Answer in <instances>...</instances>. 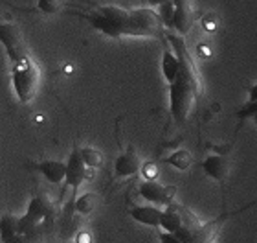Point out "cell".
Wrapping results in <instances>:
<instances>
[{"label":"cell","instance_id":"6da1fadb","mask_svg":"<svg viewBox=\"0 0 257 243\" xmlns=\"http://www.w3.org/2000/svg\"><path fill=\"white\" fill-rule=\"evenodd\" d=\"M200 92H202V85L195 83L184 74H180L177 81H173L169 85V113L177 124H184L188 120Z\"/></svg>","mask_w":257,"mask_h":243},{"label":"cell","instance_id":"7a4b0ae2","mask_svg":"<svg viewBox=\"0 0 257 243\" xmlns=\"http://www.w3.org/2000/svg\"><path fill=\"white\" fill-rule=\"evenodd\" d=\"M11 83L15 96L21 103H30L35 100L41 87V68L33 61L32 55L24 57L19 63H13L11 68Z\"/></svg>","mask_w":257,"mask_h":243},{"label":"cell","instance_id":"3957f363","mask_svg":"<svg viewBox=\"0 0 257 243\" xmlns=\"http://www.w3.org/2000/svg\"><path fill=\"white\" fill-rule=\"evenodd\" d=\"M128 11L131 10H125L121 6H99L86 19L92 24V28H96L103 35L119 39L127 37Z\"/></svg>","mask_w":257,"mask_h":243},{"label":"cell","instance_id":"277c9868","mask_svg":"<svg viewBox=\"0 0 257 243\" xmlns=\"http://www.w3.org/2000/svg\"><path fill=\"white\" fill-rule=\"evenodd\" d=\"M162 30L164 22L153 8H136L128 11L127 37H158Z\"/></svg>","mask_w":257,"mask_h":243},{"label":"cell","instance_id":"5b68a950","mask_svg":"<svg viewBox=\"0 0 257 243\" xmlns=\"http://www.w3.org/2000/svg\"><path fill=\"white\" fill-rule=\"evenodd\" d=\"M0 43L4 46L11 63H19L30 55L21 28L13 22H0Z\"/></svg>","mask_w":257,"mask_h":243},{"label":"cell","instance_id":"8992f818","mask_svg":"<svg viewBox=\"0 0 257 243\" xmlns=\"http://www.w3.org/2000/svg\"><path fill=\"white\" fill-rule=\"evenodd\" d=\"M94 168H88L83 160V155H81V147H74L72 153H70L68 160H66V177H64V186L70 190H77L81 188V184L85 181H90L94 179Z\"/></svg>","mask_w":257,"mask_h":243},{"label":"cell","instance_id":"52a82bcc","mask_svg":"<svg viewBox=\"0 0 257 243\" xmlns=\"http://www.w3.org/2000/svg\"><path fill=\"white\" fill-rule=\"evenodd\" d=\"M138 192L147 203L156 206L171 205V203H175V197H177L175 186H166V184L158 183L156 179H145L144 183H140Z\"/></svg>","mask_w":257,"mask_h":243},{"label":"cell","instance_id":"ba28073f","mask_svg":"<svg viewBox=\"0 0 257 243\" xmlns=\"http://www.w3.org/2000/svg\"><path fill=\"white\" fill-rule=\"evenodd\" d=\"M142 172V160L133 146H128L114 162V175L118 179L133 177L136 173Z\"/></svg>","mask_w":257,"mask_h":243},{"label":"cell","instance_id":"9c48e42d","mask_svg":"<svg viewBox=\"0 0 257 243\" xmlns=\"http://www.w3.org/2000/svg\"><path fill=\"white\" fill-rule=\"evenodd\" d=\"M175 4V17H173V28L180 35L191 30L195 22V11H193V0H173Z\"/></svg>","mask_w":257,"mask_h":243},{"label":"cell","instance_id":"30bf717a","mask_svg":"<svg viewBox=\"0 0 257 243\" xmlns=\"http://www.w3.org/2000/svg\"><path fill=\"white\" fill-rule=\"evenodd\" d=\"M128 216L133 217L134 221L142 223V225H147V227H160L162 216H164V208L156 205H142V206H134L128 210Z\"/></svg>","mask_w":257,"mask_h":243},{"label":"cell","instance_id":"8fae6325","mask_svg":"<svg viewBox=\"0 0 257 243\" xmlns=\"http://www.w3.org/2000/svg\"><path fill=\"white\" fill-rule=\"evenodd\" d=\"M202 170L209 179L222 183V181H226L228 173H230V160L224 155H217V153L208 155L202 162Z\"/></svg>","mask_w":257,"mask_h":243},{"label":"cell","instance_id":"7c38bea8","mask_svg":"<svg viewBox=\"0 0 257 243\" xmlns=\"http://www.w3.org/2000/svg\"><path fill=\"white\" fill-rule=\"evenodd\" d=\"M35 170L41 172L46 181L50 184H61L64 183V177H66V162L61 160H41L35 164Z\"/></svg>","mask_w":257,"mask_h":243},{"label":"cell","instance_id":"4fadbf2b","mask_svg":"<svg viewBox=\"0 0 257 243\" xmlns=\"http://www.w3.org/2000/svg\"><path fill=\"white\" fill-rule=\"evenodd\" d=\"M228 217H230V214H222V216H219L217 219H213V221L206 223V225H200V228L189 238V243H213L220 225H222V221L228 219Z\"/></svg>","mask_w":257,"mask_h":243},{"label":"cell","instance_id":"5bb4252c","mask_svg":"<svg viewBox=\"0 0 257 243\" xmlns=\"http://www.w3.org/2000/svg\"><path fill=\"white\" fill-rule=\"evenodd\" d=\"M162 74H164L167 85H171L173 81H177V77L180 76V61L171 46H166L164 54H162Z\"/></svg>","mask_w":257,"mask_h":243},{"label":"cell","instance_id":"9a60e30c","mask_svg":"<svg viewBox=\"0 0 257 243\" xmlns=\"http://www.w3.org/2000/svg\"><path fill=\"white\" fill-rule=\"evenodd\" d=\"M97 194L94 192H85V194H81L77 199L74 201V210L75 214H79V216H90L92 212L96 210L97 206Z\"/></svg>","mask_w":257,"mask_h":243},{"label":"cell","instance_id":"2e32d148","mask_svg":"<svg viewBox=\"0 0 257 243\" xmlns=\"http://www.w3.org/2000/svg\"><path fill=\"white\" fill-rule=\"evenodd\" d=\"M166 162L175 170H178V172H188L189 168L193 166V155L188 149H177L166 158Z\"/></svg>","mask_w":257,"mask_h":243},{"label":"cell","instance_id":"e0dca14e","mask_svg":"<svg viewBox=\"0 0 257 243\" xmlns=\"http://www.w3.org/2000/svg\"><path fill=\"white\" fill-rule=\"evenodd\" d=\"M81 155H83V160H85V164L88 168H94V170H97V168H101L103 164V153L99 151V149H96V147H81Z\"/></svg>","mask_w":257,"mask_h":243},{"label":"cell","instance_id":"ac0fdd59","mask_svg":"<svg viewBox=\"0 0 257 243\" xmlns=\"http://www.w3.org/2000/svg\"><path fill=\"white\" fill-rule=\"evenodd\" d=\"M158 15H160L164 28H173V17H175V4L173 0H167L162 6H158Z\"/></svg>","mask_w":257,"mask_h":243},{"label":"cell","instance_id":"d6986e66","mask_svg":"<svg viewBox=\"0 0 257 243\" xmlns=\"http://www.w3.org/2000/svg\"><path fill=\"white\" fill-rule=\"evenodd\" d=\"M63 0H37L39 11H43L44 15H57L63 10Z\"/></svg>","mask_w":257,"mask_h":243},{"label":"cell","instance_id":"ffe728a7","mask_svg":"<svg viewBox=\"0 0 257 243\" xmlns=\"http://www.w3.org/2000/svg\"><path fill=\"white\" fill-rule=\"evenodd\" d=\"M160 243H188L184 238H180L178 234L173 232H162L160 234Z\"/></svg>","mask_w":257,"mask_h":243},{"label":"cell","instance_id":"44dd1931","mask_svg":"<svg viewBox=\"0 0 257 243\" xmlns=\"http://www.w3.org/2000/svg\"><path fill=\"white\" fill-rule=\"evenodd\" d=\"M142 172H144L145 179H156V166L155 164H145V166H142Z\"/></svg>","mask_w":257,"mask_h":243},{"label":"cell","instance_id":"7402d4cb","mask_svg":"<svg viewBox=\"0 0 257 243\" xmlns=\"http://www.w3.org/2000/svg\"><path fill=\"white\" fill-rule=\"evenodd\" d=\"M257 102V83L248 87V102L246 103H253Z\"/></svg>","mask_w":257,"mask_h":243},{"label":"cell","instance_id":"603a6c76","mask_svg":"<svg viewBox=\"0 0 257 243\" xmlns=\"http://www.w3.org/2000/svg\"><path fill=\"white\" fill-rule=\"evenodd\" d=\"M77 243H92V239H90V234H86V232H81V234H77Z\"/></svg>","mask_w":257,"mask_h":243},{"label":"cell","instance_id":"cb8c5ba5","mask_svg":"<svg viewBox=\"0 0 257 243\" xmlns=\"http://www.w3.org/2000/svg\"><path fill=\"white\" fill-rule=\"evenodd\" d=\"M149 2V6H153V8H158V6H162L164 2H167V0H147Z\"/></svg>","mask_w":257,"mask_h":243},{"label":"cell","instance_id":"d4e9b609","mask_svg":"<svg viewBox=\"0 0 257 243\" xmlns=\"http://www.w3.org/2000/svg\"><path fill=\"white\" fill-rule=\"evenodd\" d=\"M252 118H253V120H255V122H257V113H255V114H253V116H252Z\"/></svg>","mask_w":257,"mask_h":243}]
</instances>
